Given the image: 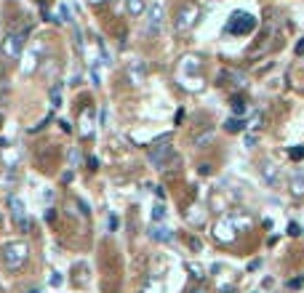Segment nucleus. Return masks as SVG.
Wrapping results in <instances>:
<instances>
[{
	"label": "nucleus",
	"instance_id": "f257e3e1",
	"mask_svg": "<svg viewBox=\"0 0 304 293\" xmlns=\"http://www.w3.org/2000/svg\"><path fill=\"white\" fill-rule=\"evenodd\" d=\"M27 253H30V248H27L24 240H11V243L3 245V264L14 272L27 261Z\"/></svg>",
	"mask_w": 304,
	"mask_h": 293
},
{
	"label": "nucleus",
	"instance_id": "f03ea898",
	"mask_svg": "<svg viewBox=\"0 0 304 293\" xmlns=\"http://www.w3.org/2000/svg\"><path fill=\"white\" fill-rule=\"evenodd\" d=\"M256 27V19L248 14V11H235L227 21V32L229 35H248V32Z\"/></svg>",
	"mask_w": 304,
	"mask_h": 293
},
{
	"label": "nucleus",
	"instance_id": "7ed1b4c3",
	"mask_svg": "<svg viewBox=\"0 0 304 293\" xmlns=\"http://www.w3.org/2000/svg\"><path fill=\"white\" fill-rule=\"evenodd\" d=\"M198 16H200V8H198V5H195V3H184L182 8H179V14H176L173 30H176V32H187V30H192L195 21H198Z\"/></svg>",
	"mask_w": 304,
	"mask_h": 293
},
{
	"label": "nucleus",
	"instance_id": "20e7f679",
	"mask_svg": "<svg viewBox=\"0 0 304 293\" xmlns=\"http://www.w3.org/2000/svg\"><path fill=\"white\" fill-rule=\"evenodd\" d=\"M3 56L5 59H19L21 56V51H24V32H16V30H11L8 35L3 37Z\"/></svg>",
	"mask_w": 304,
	"mask_h": 293
},
{
	"label": "nucleus",
	"instance_id": "39448f33",
	"mask_svg": "<svg viewBox=\"0 0 304 293\" xmlns=\"http://www.w3.org/2000/svg\"><path fill=\"white\" fill-rule=\"evenodd\" d=\"M8 208H11V216H14V221H16V227L21 229V232H30V216H27V205H24V200L21 197H16V195H11L8 197Z\"/></svg>",
	"mask_w": 304,
	"mask_h": 293
},
{
	"label": "nucleus",
	"instance_id": "423d86ee",
	"mask_svg": "<svg viewBox=\"0 0 304 293\" xmlns=\"http://www.w3.org/2000/svg\"><path fill=\"white\" fill-rule=\"evenodd\" d=\"M173 157V146L168 144V139H163V142H157V144H152V149H150V163L155 168H166L168 165V160Z\"/></svg>",
	"mask_w": 304,
	"mask_h": 293
},
{
	"label": "nucleus",
	"instance_id": "0eeeda50",
	"mask_svg": "<svg viewBox=\"0 0 304 293\" xmlns=\"http://www.w3.org/2000/svg\"><path fill=\"white\" fill-rule=\"evenodd\" d=\"M232 227L238 229V216H235V213H229V216H224L222 221H219L216 227H213V238L222 240V243H232V240H235Z\"/></svg>",
	"mask_w": 304,
	"mask_h": 293
},
{
	"label": "nucleus",
	"instance_id": "6e6552de",
	"mask_svg": "<svg viewBox=\"0 0 304 293\" xmlns=\"http://www.w3.org/2000/svg\"><path fill=\"white\" fill-rule=\"evenodd\" d=\"M163 30V5L160 3H152L150 14H147V35L157 37Z\"/></svg>",
	"mask_w": 304,
	"mask_h": 293
},
{
	"label": "nucleus",
	"instance_id": "1a4fd4ad",
	"mask_svg": "<svg viewBox=\"0 0 304 293\" xmlns=\"http://www.w3.org/2000/svg\"><path fill=\"white\" fill-rule=\"evenodd\" d=\"M259 171H262V179L269 184V187H278L280 184V168L275 165L272 160H264L262 165H259Z\"/></svg>",
	"mask_w": 304,
	"mask_h": 293
},
{
	"label": "nucleus",
	"instance_id": "9d476101",
	"mask_svg": "<svg viewBox=\"0 0 304 293\" xmlns=\"http://www.w3.org/2000/svg\"><path fill=\"white\" fill-rule=\"evenodd\" d=\"M150 238L155 240V243H171L173 232L168 227H163V224H152V227H150Z\"/></svg>",
	"mask_w": 304,
	"mask_h": 293
},
{
	"label": "nucleus",
	"instance_id": "9b49d317",
	"mask_svg": "<svg viewBox=\"0 0 304 293\" xmlns=\"http://www.w3.org/2000/svg\"><path fill=\"white\" fill-rule=\"evenodd\" d=\"M128 77H131L133 86H142V83H144V64L139 59L131 61V67H128Z\"/></svg>",
	"mask_w": 304,
	"mask_h": 293
},
{
	"label": "nucleus",
	"instance_id": "f8f14e48",
	"mask_svg": "<svg viewBox=\"0 0 304 293\" xmlns=\"http://www.w3.org/2000/svg\"><path fill=\"white\" fill-rule=\"evenodd\" d=\"M179 70H182V75H192V72L200 70V59H198V56H184Z\"/></svg>",
	"mask_w": 304,
	"mask_h": 293
},
{
	"label": "nucleus",
	"instance_id": "ddd939ff",
	"mask_svg": "<svg viewBox=\"0 0 304 293\" xmlns=\"http://www.w3.org/2000/svg\"><path fill=\"white\" fill-rule=\"evenodd\" d=\"M291 195L294 197H304V171H296L291 179Z\"/></svg>",
	"mask_w": 304,
	"mask_h": 293
},
{
	"label": "nucleus",
	"instance_id": "4468645a",
	"mask_svg": "<svg viewBox=\"0 0 304 293\" xmlns=\"http://www.w3.org/2000/svg\"><path fill=\"white\" fill-rule=\"evenodd\" d=\"M126 11H128V16H142L144 14V0H126Z\"/></svg>",
	"mask_w": 304,
	"mask_h": 293
},
{
	"label": "nucleus",
	"instance_id": "2eb2a0df",
	"mask_svg": "<svg viewBox=\"0 0 304 293\" xmlns=\"http://www.w3.org/2000/svg\"><path fill=\"white\" fill-rule=\"evenodd\" d=\"M150 219H152V224H163V221H166V205H163V202L152 205V211H150Z\"/></svg>",
	"mask_w": 304,
	"mask_h": 293
},
{
	"label": "nucleus",
	"instance_id": "dca6fc26",
	"mask_svg": "<svg viewBox=\"0 0 304 293\" xmlns=\"http://www.w3.org/2000/svg\"><path fill=\"white\" fill-rule=\"evenodd\" d=\"M80 131H83V136H91V133H94V120H91V112H83V115H80Z\"/></svg>",
	"mask_w": 304,
	"mask_h": 293
},
{
	"label": "nucleus",
	"instance_id": "f3484780",
	"mask_svg": "<svg viewBox=\"0 0 304 293\" xmlns=\"http://www.w3.org/2000/svg\"><path fill=\"white\" fill-rule=\"evenodd\" d=\"M224 128H227L229 133H240L246 128V123H243V117H229V120L224 123Z\"/></svg>",
	"mask_w": 304,
	"mask_h": 293
},
{
	"label": "nucleus",
	"instance_id": "a211bd4d",
	"mask_svg": "<svg viewBox=\"0 0 304 293\" xmlns=\"http://www.w3.org/2000/svg\"><path fill=\"white\" fill-rule=\"evenodd\" d=\"M51 107H54V110L61 107V83H54V86H51Z\"/></svg>",
	"mask_w": 304,
	"mask_h": 293
},
{
	"label": "nucleus",
	"instance_id": "6ab92c4d",
	"mask_svg": "<svg viewBox=\"0 0 304 293\" xmlns=\"http://www.w3.org/2000/svg\"><path fill=\"white\" fill-rule=\"evenodd\" d=\"M0 187L11 192V189L16 187V173H11V171H8V173H3V176H0Z\"/></svg>",
	"mask_w": 304,
	"mask_h": 293
},
{
	"label": "nucleus",
	"instance_id": "aec40b11",
	"mask_svg": "<svg viewBox=\"0 0 304 293\" xmlns=\"http://www.w3.org/2000/svg\"><path fill=\"white\" fill-rule=\"evenodd\" d=\"M232 115L235 117H243L246 115V101L243 99H238V96L232 99Z\"/></svg>",
	"mask_w": 304,
	"mask_h": 293
},
{
	"label": "nucleus",
	"instance_id": "412c9836",
	"mask_svg": "<svg viewBox=\"0 0 304 293\" xmlns=\"http://www.w3.org/2000/svg\"><path fill=\"white\" fill-rule=\"evenodd\" d=\"M88 72H91V80H94V86H96V88H101V72H99V64H96V61H91Z\"/></svg>",
	"mask_w": 304,
	"mask_h": 293
},
{
	"label": "nucleus",
	"instance_id": "4be33fe9",
	"mask_svg": "<svg viewBox=\"0 0 304 293\" xmlns=\"http://www.w3.org/2000/svg\"><path fill=\"white\" fill-rule=\"evenodd\" d=\"M288 157H291V160H302V157H304V146H302V144L291 146V149H288Z\"/></svg>",
	"mask_w": 304,
	"mask_h": 293
},
{
	"label": "nucleus",
	"instance_id": "5701e85b",
	"mask_svg": "<svg viewBox=\"0 0 304 293\" xmlns=\"http://www.w3.org/2000/svg\"><path fill=\"white\" fill-rule=\"evenodd\" d=\"M211 139H213V131H206L203 136H198V139H195V146H206L208 142H211Z\"/></svg>",
	"mask_w": 304,
	"mask_h": 293
},
{
	"label": "nucleus",
	"instance_id": "b1692460",
	"mask_svg": "<svg viewBox=\"0 0 304 293\" xmlns=\"http://www.w3.org/2000/svg\"><path fill=\"white\" fill-rule=\"evenodd\" d=\"M117 227H120V221H117V216H115V213H110V216H107V229H110V232H115Z\"/></svg>",
	"mask_w": 304,
	"mask_h": 293
},
{
	"label": "nucleus",
	"instance_id": "393cba45",
	"mask_svg": "<svg viewBox=\"0 0 304 293\" xmlns=\"http://www.w3.org/2000/svg\"><path fill=\"white\" fill-rule=\"evenodd\" d=\"M59 16H61L59 21H72V11L67 5H59Z\"/></svg>",
	"mask_w": 304,
	"mask_h": 293
},
{
	"label": "nucleus",
	"instance_id": "a878e982",
	"mask_svg": "<svg viewBox=\"0 0 304 293\" xmlns=\"http://www.w3.org/2000/svg\"><path fill=\"white\" fill-rule=\"evenodd\" d=\"M51 285H54V288H59V285H61V275L59 272H51Z\"/></svg>",
	"mask_w": 304,
	"mask_h": 293
},
{
	"label": "nucleus",
	"instance_id": "bb28decb",
	"mask_svg": "<svg viewBox=\"0 0 304 293\" xmlns=\"http://www.w3.org/2000/svg\"><path fill=\"white\" fill-rule=\"evenodd\" d=\"M288 235H294V238H299V235H302V232H299V224H296V221L288 224Z\"/></svg>",
	"mask_w": 304,
	"mask_h": 293
},
{
	"label": "nucleus",
	"instance_id": "cd10ccee",
	"mask_svg": "<svg viewBox=\"0 0 304 293\" xmlns=\"http://www.w3.org/2000/svg\"><path fill=\"white\" fill-rule=\"evenodd\" d=\"M302 285H304V277H294V280H291V283H288V288H302Z\"/></svg>",
	"mask_w": 304,
	"mask_h": 293
},
{
	"label": "nucleus",
	"instance_id": "c85d7f7f",
	"mask_svg": "<svg viewBox=\"0 0 304 293\" xmlns=\"http://www.w3.org/2000/svg\"><path fill=\"white\" fill-rule=\"evenodd\" d=\"M259 267H262V258H253V261L248 264V272H256Z\"/></svg>",
	"mask_w": 304,
	"mask_h": 293
},
{
	"label": "nucleus",
	"instance_id": "c756f323",
	"mask_svg": "<svg viewBox=\"0 0 304 293\" xmlns=\"http://www.w3.org/2000/svg\"><path fill=\"white\" fill-rule=\"evenodd\" d=\"M190 272H192V275H195V277H198V280L203 277V269L198 267V264H192V267H190Z\"/></svg>",
	"mask_w": 304,
	"mask_h": 293
},
{
	"label": "nucleus",
	"instance_id": "7c9ffc66",
	"mask_svg": "<svg viewBox=\"0 0 304 293\" xmlns=\"http://www.w3.org/2000/svg\"><path fill=\"white\" fill-rule=\"evenodd\" d=\"M54 216H56V213H54V208H46V213H43V219H46V221H54Z\"/></svg>",
	"mask_w": 304,
	"mask_h": 293
},
{
	"label": "nucleus",
	"instance_id": "2f4dec72",
	"mask_svg": "<svg viewBox=\"0 0 304 293\" xmlns=\"http://www.w3.org/2000/svg\"><path fill=\"white\" fill-rule=\"evenodd\" d=\"M99 126H107V110L99 112Z\"/></svg>",
	"mask_w": 304,
	"mask_h": 293
},
{
	"label": "nucleus",
	"instance_id": "473e14b6",
	"mask_svg": "<svg viewBox=\"0 0 304 293\" xmlns=\"http://www.w3.org/2000/svg\"><path fill=\"white\" fill-rule=\"evenodd\" d=\"M256 144V136H253V133H248V136H246V146H253Z\"/></svg>",
	"mask_w": 304,
	"mask_h": 293
},
{
	"label": "nucleus",
	"instance_id": "72a5a7b5",
	"mask_svg": "<svg viewBox=\"0 0 304 293\" xmlns=\"http://www.w3.org/2000/svg\"><path fill=\"white\" fill-rule=\"evenodd\" d=\"M59 126H61V131H72V126H70V120H61V123H59Z\"/></svg>",
	"mask_w": 304,
	"mask_h": 293
},
{
	"label": "nucleus",
	"instance_id": "f704fd0d",
	"mask_svg": "<svg viewBox=\"0 0 304 293\" xmlns=\"http://www.w3.org/2000/svg\"><path fill=\"white\" fill-rule=\"evenodd\" d=\"M43 200L51 202V200H54V192H51V189H48V192H43Z\"/></svg>",
	"mask_w": 304,
	"mask_h": 293
},
{
	"label": "nucleus",
	"instance_id": "c9c22d12",
	"mask_svg": "<svg viewBox=\"0 0 304 293\" xmlns=\"http://www.w3.org/2000/svg\"><path fill=\"white\" fill-rule=\"evenodd\" d=\"M296 54H299V56L304 54V37H302V43H296Z\"/></svg>",
	"mask_w": 304,
	"mask_h": 293
},
{
	"label": "nucleus",
	"instance_id": "e433bc0d",
	"mask_svg": "<svg viewBox=\"0 0 304 293\" xmlns=\"http://www.w3.org/2000/svg\"><path fill=\"white\" fill-rule=\"evenodd\" d=\"M219 293H235V288H232V285H227V288H222Z\"/></svg>",
	"mask_w": 304,
	"mask_h": 293
},
{
	"label": "nucleus",
	"instance_id": "4c0bfd02",
	"mask_svg": "<svg viewBox=\"0 0 304 293\" xmlns=\"http://www.w3.org/2000/svg\"><path fill=\"white\" fill-rule=\"evenodd\" d=\"M192 293H206V288H195Z\"/></svg>",
	"mask_w": 304,
	"mask_h": 293
},
{
	"label": "nucleus",
	"instance_id": "58836bf2",
	"mask_svg": "<svg viewBox=\"0 0 304 293\" xmlns=\"http://www.w3.org/2000/svg\"><path fill=\"white\" fill-rule=\"evenodd\" d=\"M30 293H40V291H38V288H35V291H30Z\"/></svg>",
	"mask_w": 304,
	"mask_h": 293
},
{
	"label": "nucleus",
	"instance_id": "ea45409f",
	"mask_svg": "<svg viewBox=\"0 0 304 293\" xmlns=\"http://www.w3.org/2000/svg\"><path fill=\"white\" fill-rule=\"evenodd\" d=\"M94 3H101V0H94Z\"/></svg>",
	"mask_w": 304,
	"mask_h": 293
},
{
	"label": "nucleus",
	"instance_id": "a19ab883",
	"mask_svg": "<svg viewBox=\"0 0 304 293\" xmlns=\"http://www.w3.org/2000/svg\"><path fill=\"white\" fill-rule=\"evenodd\" d=\"M256 293H259V291H256Z\"/></svg>",
	"mask_w": 304,
	"mask_h": 293
}]
</instances>
